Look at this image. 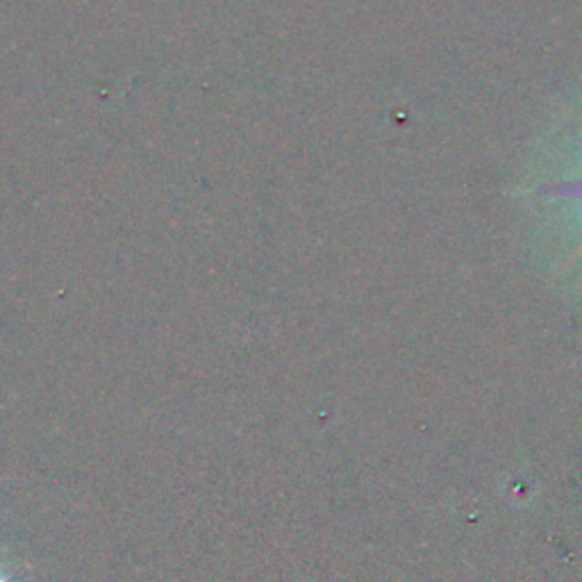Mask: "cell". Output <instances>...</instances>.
<instances>
[{"label":"cell","instance_id":"cell-1","mask_svg":"<svg viewBox=\"0 0 582 582\" xmlns=\"http://www.w3.org/2000/svg\"><path fill=\"white\" fill-rule=\"evenodd\" d=\"M556 194H567V196H582V182H569L564 187H558Z\"/></svg>","mask_w":582,"mask_h":582},{"label":"cell","instance_id":"cell-2","mask_svg":"<svg viewBox=\"0 0 582 582\" xmlns=\"http://www.w3.org/2000/svg\"><path fill=\"white\" fill-rule=\"evenodd\" d=\"M0 582H8V578H6V575H0Z\"/></svg>","mask_w":582,"mask_h":582}]
</instances>
